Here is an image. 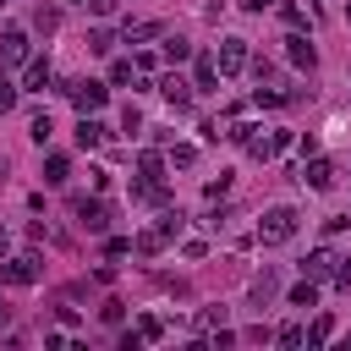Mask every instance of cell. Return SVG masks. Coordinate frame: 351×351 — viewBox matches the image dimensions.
<instances>
[{
    "label": "cell",
    "instance_id": "1",
    "mask_svg": "<svg viewBox=\"0 0 351 351\" xmlns=\"http://www.w3.org/2000/svg\"><path fill=\"white\" fill-rule=\"evenodd\" d=\"M296 225H302V214H296L291 203H274V208L258 214V241H263V247H280V241L296 236Z\"/></svg>",
    "mask_w": 351,
    "mask_h": 351
},
{
    "label": "cell",
    "instance_id": "2",
    "mask_svg": "<svg viewBox=\"0 0 351 351\" xmlns=\"http://www.w3.org/2000/svg\"><path fill=\"white\" fill-rule=\"evenodd\" d=\"M38 280H44V258L38 252L0 258V285H38Z\"/></svg>",
    "mask_w": 351,
    "mask_h": 351
},
{
    "label": "cell",
    "instance_id": "3",
    "mask_svg": "<svg viewBox=\"0 0 351 351\" xmlns=\"http://www.w3.org/2000/svg\"><path fill=\"white\" fill-rule=\"evenodd\" d=\"M214 60H219V77H236V71H247V60H252V55H247V38H236V33H230V38H219Z\"/></svg>",
    "mask_w": 351,
    "mask_h": 351
},
{
    "label": "cell",
    "instance_id": "4",
    "mask_svg": "<svg viewBox=\"0 0 351 351\" xmlns=\"http://www.w3.org/2000/svg\"><path fill=\"white\" fill-rule=\"evenodd\" d=\"M66 99L77 104V115H93V110H104L110 88H104V82H66Z\"/></svg>",
    "mask_w": 351,
    "mask_h": 351
},
{
    "label": "cell",
    "instance_id": "5",
    "mask_svg": "<svg viewBox=\"0 0 351 351\" xmlns=\"http://www.w3.org/2000/svg\"><path fill=\"white\" fill-rule=\"evenodd\" d=\"M71 219H77L82 230H93V236L110 225V214H104V203H99V197H71Z\"/></svg>",
    "mask_w": 351,
    "mask_h": 351
},
{
    "label": "cell",
    "instance_id": "6",
    "mask_svg": "<svg viewBox=\"0 0 351 351\" xmlns=\"http://www.w3.org/2000/svg\"><path fill=\"white\" fill-rule=\"evenodd\" d=\"M296 181H302V186H313V192H329V186H335V165H329L324 154H313V159L302 165V176H296Z\"/></svg>",
    "mask_w": 351,
    "mask_h": 351
},
{
    "label": "cell",
    "instance_id": "7",
    "mask_svg": "<svg viewBox=\"0 0 351 351\" xmlns=\"http://www.w3.org/2000/svg\"><path fill=\"white\" fill-rule=\"evenodd\" d=\"M335 269H340V258H335L329 247H313V252L302 258V274H307V280H335Z\"/></svg>",
    "mask_w": 351,
    "mask_h": 351
},
{
    "label": "cell",
    "instance_id": "8",
    "mask_svg": "<svg viewBox=\"0 0 351 351\" xmlns=\"http://www.w3.org/2000/svg\"><path fill=\"white\" fill-rule=\"evenodd\" d=\"M27 49H33V44H27V33H22V27H5V33H0V60H5V66H22V60H27Z\"/></svg>",
    "mask_w": 351,
    "mask_h": 351
},
{
    "label": "cell",
    "instance_id": "9",
    "mask_svg": "<svg viewBox=\"0 0 351 351\" xmlns=\"http://www.w3.org/2000/svg\"><path fill=\"white\" fill-rule=\"evenodd\" d=\"M285 60H291V66H302V71H313V66H318V49L307 44V33H296V27H291V38H285Z\"/></svg>",
    "mask_w": 351,
    "mask_h": 351
},
{
    "label": "cell",
    "instance_id": "10",
    "mask_svg": "<svg viewBox=\"0 0 351 351\" xmlns=\"http://www.w3.org/2000/svg\"><path fill=\"white\" fill-rule=\"evenodd\" d=\"M104 137H110V126H104L99 115H82V121H77V148H99Z\"/></svg>",
    "mask_w": 351,
    "mask_h": 351
},
{
    "label": "cell",
    "instance_id": "11",
    "mask_svg": "<svg viewBox=\"0 0 351 351\" xmlns=\"http://www.w3.org/2000/svg\"><path fill=\"white\" fill-rule=\"evenodd\" d=\"M159 93H165L176 110H186V104H192V82H181L176 71H170V77H159Z\"/></svg>",
    "mask_w": 351,
    "mask_h": 351
},
{
    "label": "cell",
    "instance_id": "12",
    "mask_svg": "<svg viewBox=\"0 0 351 351\" xmlns=\"http://www.w3.org/2000/svg\"><path fill=\"white\" fill-rule=\"evenodd\" d=\"M126 44H148V38H165V22H126L121 27Z\"/></svg>",
    "mask_w": 351,
    "mask_h": 351
},
{
    "label": "cell",
    "instance_id": "13",
    "mask_svg": "<svg viewBox=\"0 0 351 351\" xmlns=\"http://www.w3.org/2000/svg\"><path fill=\"white\" fill-rule=\"evenodd\" d=\"M49 82H55V71H49V60H27V77H22V88H27V93H44Z\"/></svg>",
    "mask_w": 351,
    "mask_h": 351
},
{
    "label": "cell",
    "instance_id": "14",
    "mask_svg": "<svg viewBox=\"0 0 351 351\" xmlns=\"http://www.w3.org/2000/svg\"><path fill=\"white\" fill-rule=\"evenodd\" d=\"M66 176H71V159H66V154H49V159H44V181H49V186H66Z\"/></svg>",
    "mask_w": 351,
    "mask_h": 351
},
{
    "label": "cell",
    "instance_id": "15",
    "mask_svg": "<svg viewBox=\"0 0 351 351\" xmlns=\"http://www.w3.org/2000/svg\"><path fill=\"white\" fill-rule=\"evenodd\" d=\"M274 291H280V274H274V269H263V274H252V302H258V307H263V302H269Z\"/></svg>",
    "mask_w": 351,
    "mask_h": 351
},
{
    "label": "cell",
    "instance_id": "16",
    "mask_svg": "<svg viewBox=\"0 0 351 351\" xmlns=\"http://www.w3.org/2000/svg\"><path fill=\"white\" fill-rule=\"evenodd\" d=\"M27 137H33V143H38V148H44V143H49V137H55V121H49V110H38V115H33V121H27Z\"/></svg>",
    "mask_w": 351,
    "mask_h": 351
},
{
    "label": "cell",
    "instance_id": "17",
    "mask_svg": "<svg viewBox=\"0 0 351 351\" xmlns=\"http://www.w3.org/2000/svg\"><path fill=\"white\" fill-rule=\"evenodd\" d=\"M214 82H219V60H214V55H197V88L208 93Z\"/></svg>",
    "mask_w": 351,
    "mask_h": 351
},
{
    "label": "cell",
    "instance_id": "18",
    "mask_svg": "<svg viewBox=\"0 0 351 351\" xmlns=\"http://www.w3.org/2000/svg\"><path fill=\"white\" fill-rule=\"evenodd\" d=\"M137 170H143V181H165V159L148 148V154H137Z\"/></svg>",
    "mask_w": 351,
    "mask_h": 351
},
{
    "label": "cell",
    "instance_id": "19",
    "mask_svg": "<svg viewBox=\"0 0 351 351\" xmlns=\"http://www.w3.org/2000/svg\"><path fill=\"white\" fill-rule=\"evenodd\" d=\"M132 247H137V252H143V258H154V252H159V247H165V230H159V225H154V230H143V236H137V241H132Z\"/></svg>",
    "mask_w": 351,
    "mask_h": 351
},
{
    "label": "cell",
    "instance_id": "20",
    "mask_svg": "<svg viewBox=\"0 0 351 351\" xmlns=\"http://www.w3.org/2000/svg\"><path fill=\"white\" fill-rule=\"evenodd\" d=\"M318 302V280H302V285H291V307H313Z\"/></svg>",
    "mask_w": 351,
    "mask_h": 351
},
{
    "label": "cell",
    "instance_id": "21",
    "mask_svg": "<svg viewBox=\"0 0 351 351\" xmlns=\"http://www.w3.org/2000/svg\"><path fill=\"white\" fill-rule=\"evenodd\" d=\"M329 335H335V318H329V313H318V318H313V329H307V346H324Z\"/></svg>",
    "mask_w": 351,
    "mask_h": 351
},
{
    "label": "cell",
    "instance_id": "22",
    "mask_svg": "<svg viewBox=\"0 0 351 351\" xmlns=\"http://www.w3.org/2000/svg\"><path fill=\"white\" fill-rule=\"evenodd\" d=\"M137 335H143V340H165V318L143 313V318H137Z\"/></svg>",
    "mask_w": 351,
    "mask_h": 351
},
{
    "label": "cell",
    "instance_id": "23",
    "mask_svg": "<svg viewBox=\"0 0 351 351\" xmlns=\"http://www.w3.org/2000/svg\"><path fill=\"white\" fill-rule=\"evenodd\" d=\"M186 55H192V44L176 38V33H165V60H186Z\"/></svg>",
    "mask_w": 351,
    "mask_h": 351
},
{
    "label": "cell",
    "instance_id": "24",
    "mask_svg": "<svg viewBox=\"0 0 351 351\" xmlns=\"http://www.w3.org/2000/svg\"><path fill=\"white\" fill-rule=\"evenodd\" d=\"M181 225H186V219H181L176 208H165V214H159V230H165V241H176V236H181Z\"/></svg>",
    "mask_w": 351,
    "mask_h": 351
},
{
    "label": "cell",
    "instance_id": "25",
    "mask_svg": "<svg viewBox=\"0 0 351 351\" xmlns=\"http://www.w3.org/2000/svg\"><path fill=\"white\" fill-rule=\"evenodd\" d=\"M197 329H208V335L225 329V307H203V313H197Z\"/></svg>",
    "mask_w": 351,
    "mask_h": 351
},
{
    "label": "cell",
    "instance_id": "26",
    "mask_svg": "<svg viewBox=\"0 0 351 351\" xmlns=\"http://www.w3.org/2000/svg\"><path fill=\"white\" fill-rule=\"evenodd\" d=\"M55 22H60L55 5H38V11H33V27H38V33H55Z\"/></svg>",
    "mask_w": 351,
    "mask_h": 351
},
{
    "label": "cell",
    "instance_id": "27",
    "mask_svg": "<svg viewBox=\"0 0 351 351\" xmlns=\"http://www.w3.org/2000/svg\"><path fill=\"white\" fill-rule=\"evenodd\" d=\"M88 49H93V55H110V49H115V38H110L104 27H93V33H88Z\"/></svg>",
    "mask_w": 351,
    "mask_h": 351
},
{
    "label": "cell",
    "instance_id": "28",
    "mask_svg": "<svg viewBox=\"0 0 351 351\" xmlns=\"http://www.w3.org/2000/svg\"><path fill=\"white\" fill-rule=\"evenodd\" d=\"M170 165H181V170L197 165V148H192V143H176V148H170Z\"/></svg>",
    "mask_w": 351,
    "mask_h": 351
},
{
    "label": "cell",
    "instance_id": "29",
    "mask_svg": "<svg viewBox=\"0 0 351 351\" xmlns=\"http://www.w3.org/2000/svg\"><path fill=\"white\" fill-rule=\"evenodd\" d=\"M225 192H230V176H225V170H219V176H214V181H208V186H203V197H208V203H219V197H225Z\"/></svg>",
    "mask_w": 351,
    "mask_h": 351
},
{
    "label": "cell",
    "instance_id": "30",
    "mask_svg": "<svg viewBox=\"0 0 351 351\" xmlns=\"http://www.w3.org/2000/svg\"><path fill=\"white\" fill-rule=\"evenodd\" d=\"M121 132H143V110H137V104L121 110Z\"/></svg>",
    "mask_w": 351,
    "mask_h": 351
},
{
    "label": "cell",
    "instance_id": "31",
    "mask_svg": "<svg viewBox=\"0 0 351 351\" xmlns=\"http://www.w3.org/2000/svg\"><path fill=\"white\" fill-rule=\"evenodd\" d=\"M11 104H16V82H11V77H5V71H0V115H5V110H11Z\"/></svg>",
    "mask_w": 351,
    "mask_h": 351
},
{
    "label": "cell",
    "instance_id": "32",
    "mask_svg": "<svg viewBox=\"0 0 351 351\" xmlns=\"http://www.w3.org/2000/svg\"><path fill=\"white\" fill-rule=\"evenodd\" d=\"M247 66H252V77H258V82H274V77H280V71H274V60H247Z\"/></svg>",
    "mask_w": 351,
    "mask_h": 351
},
{
    "label": "cell",
    "instance_id": "33",
    "mask_svg": "<svg viewBox=\"0 0 351 351\" xmlns=\"http://www.w3.org/2000/svg\"><path fill=\"white\" fill-rule=\"evenodd\" d=\"M274 340H280V346H302V340H307V329H296V324H285V329H280Z\"/></svg>",
    "mask_w": 351,
    "mask_h": 351
},
{
    "label": "cell",
    "instance_id": "34",
    "mask_svg": "<svg viewBox=\"0 0 351 351\" xmlns=\"http://www.w3.org/2000/svg\"><path fill=\"white\" fill-rule=\"evenodd\" d=\"M280 16H285V27H302V22H307V16H302V5H291V0L280 5Z\"/></svg>",
    "mask_w": 351,
    "mask_h": 351
},
{
    "label": "cell",
    "instance_id": "35",
    "mask_svg": "<svg viewBox=\"0 0 351 351\" xmlns=\"http://www.w3.org/2000/svg\"><path fill=\"white\" fill-rule=\"evenodd\" d=\"M132 66H137V77H154V71H159V60H154V55H148V49H143V55H137V60H132Z\"/></svg>",
    "mask_w": 351,
    "mask_h": 351
},
{
    "label": "cell",
    "instance_id": "36",
    "mask_svg": "<svg viewBox=\"0 0 351 351\" xmlns=\"http://www.w3.org/2000/svg\"><path fill=\"white\" fill-rule=\"evenodd\" d=\"M132 71H137L132 60H115V66H110V82H132Z\"/></svg>",
    "mask_w": 351,
    "mask_h": 351
},
{
    "label": "cell",
    "instance_id": "37",
    "mask_svg": "<svg viewBox=\"0 0 351 351\" xmlns=\"http://www.w3.org/2000/svg\"><path fill=\"white\" fill-rule=\"evenodd\" d=\"M104 252H110V258H126V252H132V241H126V236H110V241H104Z\"/></svg>",
    "mask_w": 351,
    "mask_h": 351
},
{
    "label": "cell",
    "instance_id": "38",
    "mask_svg": "<svg viewBox=\"0 0 351 351\" xmlns=\"http://www.w3.org/2000/svg\"><path fill=\"white\" fill-rule=\"evenodd\" d=\"M88 11H93V16H115V11H121V0H88Z\"/></svg>",
    "mask_w": 351,
    "mask_h": 351
},
{
    "label": "cell",
    "instance_id": "39",
    "mask_svg": "<svg viewBox=\"0 0 351 351\" xmlns=\"http://www.w3.org/2000/svg\"><path fill=\"white\" fill-rule=\"evenodd\" d=\"M121 313H126L121 302H104V307H99V318H104V324H121Z\"/></svg>",
    "mask_w": 351,
    "mask_h": 351
},
{
    "label": "cell",
    "instance_id": "40",
    "mask_svg": "<svg viewBox=\"0 0 351 351\" xmlns=\"http://www.w3.org/2000/svg\"><path fill=\"white\" fill-rule=\"evenodd\" d=\"M11 252V230H5V219H0V258Z\"/></svg>",
    "mask_w": 351,
    "mask_h": 351
},
{
    "label": "cell",
    "instance_id": "41",
    "mask_svg": "<svg viewBox=\"0 0 351 351\" xmlns=\"http://www.w3.org/2000/svg\"><path fill=\"white\" fill-rule=\"evenodd\" d=\"M241 5H247V11H263V5H274V0H241Z\"/></svg>",
    "mask_w": 351,
    "mask_h": 351
},
{
    "label": "cell",
    "instance_id": "42",
    "mask_svg": "<svg viewBox=\"0 0 351 351\" xmlns=\"http://www.w3.org/2000/svg\"><path fill=\"white\" fill-rule=\"evenodd\" d=\"M346 22H351V0H346Z\"/></svg>",
    "mask_w": 351,
    "mask_h": 351
},
{
    "label": "cell",
    "instance_id": "43",
    "mask_svg": "<svg viewBox=\"0 0 351 351\" xmlns=\"http://www.w3.org/2000/svg\"><path fill=\"white\" fill-rule=\"evenodd\" d=\"M0 329H5V307H0Z\"/></svg>",
    "mask_w": 351,
    "mask_h": 351
},
{
    "label": "cell",
    "instance_id": "44",
    "mask_svg": "<svg viewBox=\"0 0 351 351\" xmlns=\"http://www.w3.org/2000/svg\"><path fill=\"white\" fill-rule=\"evenodd\" d=\"M0 5H5V0H0Z\"/></svg>",
    "mask_w": 351,
    "mask_h": 351
}]
</instances>
